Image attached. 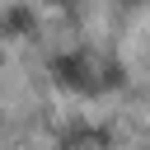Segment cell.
Returning <instances> with one entry per match:
<instances>
[{
  "instance_id": "6da1fadb",
  "label": "cell",
  "mask_w": 150,
  "mask_h": 150,
  "mask_svg": "<svg viewBox=\"0 0 150 150\" xmlns=\"http://www.w3.org/2000/svg\"><path fill=\"white\" fill-rule=\"evenodd\" d=\"M52 75L66 84V89H75V94H98L103 84L94 80L98 70H94V61L84 56V52H61V56H52Z\"/></svg>"
},
{
  "instance_id": "7a4b0ae2",
  "label": "cell",
  "mask_w": 150,
  "mask_h": 150,
  "mask_svg": "<svg viewBox=\"0 0 150 150\" xmlns=\"http://www.w3.org/2000/svg\"><path fill=\"white\" fill-rule=\"evenodd\" d=\"M38 19H33V9L28 5H9L5 14H0V33H28Z\"/></svg>"
}]
</instances>
